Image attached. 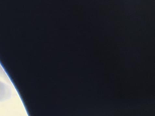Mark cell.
Segmentation results:
<instances>
[{
	"mask_svg": "<svg viewBox=\"0 0 155 116\" xmlns=\"http://www.w3.org/2000/svg\"><path fill=\"white\" fill-rule=\"evenodd\" d=\"M12 89L6 83L0 81V102L5 101L12 96Z\"/></svg>",
	"mask_w": 155,
	"mask_h": 116,
	"instance_id": "1",
	"label": "cell"
}]
</instances>
